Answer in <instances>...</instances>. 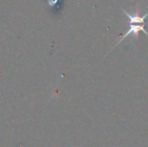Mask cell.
Returning a JSON list of instances; mask_svg holds the SVG:
<instances>
[{
    "mask_svg": "<svg viewBox=\"0 0 148 147\" xmlns=\"http://www.w3.org/2000/svg\"><path fill=\"white\" fill-rule=\"evenodd\" d=\"M148 23H142V24H139V25H137L136 23H130V27H129V29L120 38V40L117 42V43L114 46V48H115L118 44H120L125 38H127V37H128V36H130L131 35H133V38L134 39H135V40H138V38H139V33H140V31H143L147 36H148V32L146 30V29H145V25H147ZM114 48H113V49H114Z\"/></svg>",
    "mask_w": 148,
    "mask_h": 147,
    "instance_id": "obj_1",
    "label": "cell"
},
{
    "mask_svg": "<svg viewBox=\"0 0 148 147\" xmlns=\"http://www.w3.org/2000/svg\"><path fill=\"white\" fill-rule=\"evenodd\" d=\"M121 9L123 10V12L128 17L129 23H145V19L148 16V12H147L145 15L141 16L140 15V10L139 8H135V10H133L132 13L127 12L123 8H121Z\"/></svg>",
    "mask_w": 148,
    "mask_h": 147,
    "instance_id": "obj_2",
    "label": "cell"
},
{
    "mask_svg": "<svg viewBox=\"0 0 148 147\" xmlns=\"http://www.w3.org/2000/svg\"><path fill=\"white\" fill-rule=\"evenodd\" d=\"M59 1L60 0H47V4H48L49 7L53 8V7H55L58 3Z\"/></svg>",
    "mask_w": 148,
    "mask_h": 147,
    "instance_id": "obj_3",
    "label": "cell"
}]
</instances>
